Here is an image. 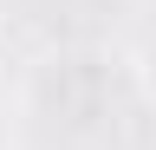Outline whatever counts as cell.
Segmentation results:
<instances>
[{"instance_id": "6da1fadb", "label": "cell", "mask_w": 156, "mask_h": 150, "mask_svg": "<svg viewBox=\"0 0 156 150\" xmlns=\"http://www.w3.org/2000/svg\"><path fill=\"white\" fill-rule=\"evenodd\" d=\"M136 91H143V98L156 104V39H150L143 52H136Z\"/></svg>"}]
</instances>
